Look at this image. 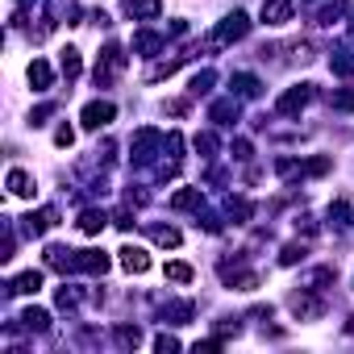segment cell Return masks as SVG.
Returning <instances> with one entry per match:
<instances>
[{"mask_svg": "<svg viewBox=\"0 0 354 354\" xmlns=\"http://www.w3.org/2000/svg\"><path fill=\"white\" fill-rule=\"evenodd\" d=\"M246 29H250V21H246V13H229L221 25H217V34L209 38V46L213 50H221V46H229V42H238V38H246Z\"/></svg>", "mask_w": 354, "mask_h": 354, "instance_id": "1", "label": "cell"}, {"mask_svg": "<svg viewBox=\"0 0 354 354\" xmlns=\"http://www.w3.org/2000/svg\"><path fill=\"white\" fill-rule=\"evenodd\" d=\"M309 100H313V88H309V84H300V88H288V92L275 100V113H283V117H296L300 109L309 105Z\"/></svg>", "mask_w": 354, "mask_h": 354, "instance_id": "2", "label": "cell"}, {"mask_svg": "<svg viewBox=\"0 0 354 354\" xmlns=\"http://www.w3.org/2000/svg\"><path fill=\"white\" fill-rule=\"evenodd\" d=\"M121 67H125V50H121L117 42L105 46V55H100V63H96V84H109Z\"/></svg>", "mask_w": 354, "mask_h": 354, "instance_id": "3", "label": "cell"}, {"mask_svg": "<svg viewBox=\"0 0 354 354\" xmlns=\"http://www.w3.org/2000/svg\"><path fill=\"white\" fill-rule=\"evenodd\" d=\"M113 117H117V105H113V100H92V105H84V125H88V129H105Z\"/></svg>", "mask_w": 354, "mask_h": 354, "instance_id": "4", "label": "cell"}, {"mask_svg": "<svg viewBox=\"0 0 354 354\" xmlns=\"http://www.w3.org/2000/svg\"><path fill=\"white\" fill-rule=\"evenodd\" d=\"M288 305H292V313H296L300 321H317V317L325 313V305H321L317 296H309V292H296V296L288 300Z\"/></svg>", "mask_w": 354, "mask_h": 354, "instance_id": "5", "label": "cell"}, {"mask_svg": "<svg viewBox=\"0 0 354 354\" xmlns=\"http://www.w3.org/2000/svg\"><path fill=\"white\" fill-rule=\"evenodd\" d=\"M75 271L105 275L109 271V255H105V250H75Z\"/></svg>", "mask_w": 354, "mask_h": 354, "instance_id": "6", "label": "cell"}, {"mask_svg": "<svg viewBox=\"0 0 354 354\" xmlns=\"http://www.w3.org/2000/svg\"><path fill=\"white\" fill-rule=\"evenodd\" d=\"M59 225V209H42V213H29L25 217V233L29 238H42L46 229H55Z\"/></svg>", "mask_w": 354, "mask_h": 354, "instance_id": "7", "label": "cell"}, {"mask_svg": "<svg viewBox=\"0 0 354 354\" xmlns=\"http://www.w3.org/2000/svg\"><path fill=\"white\" fill-rule=\"evenodd\" d=\"M121 267L134 271V275H142V271H150V255L142 246H121Z\"/></svg>", "mask_w": 354, "mask_h": 354, "instance_id": "8", "label": "cell"}, {"mask_svg": "<svg viewBox=\"0 0 354 354\" xmlns=\"http://www.w3.org/2000/svg\"><path fill=\"white\" fill-rule=\"evenodd\" d=\"M263 21H267V25L292 21V0H263Z\"/></svg>", "mask_w": 354, "mask_h": 354, "instance_id": "9", "label": "cell"}, {"mask_svg": "<svg viewBox=\"0 0 354 354\" xmlns=\"http://www.w3.org/2000/svg\"><path fill=\"white\" fill-rule=\"evenodd\" d=\"M29 84H34V92H46L50 84H55V71H50L46 59H34L29 63Z\"/></svg>", "mask_w": 354, "mask_h": 354, "instance_id": "10", "label": "cell"}, {"mask_svg": "<svg viewBox=\"0 0 354 354\" xmlns=\"http://www.w3.org/2000/svg\"><path fill=\"white\" fill-rule=\"evenodd\" d=\"M38 288H42V271H21V275L9 283V292H13V296H34Z\"/></svg>", "mask_w": 354, "mask_h": 354, "instance_id": "11", "label": "cell"}, {"mask_svg": "<svg viewBox=\"0 0 354 354\" xmlns=\"http://www.w3.org/2000/svg\"><path fill=\"white\" fill-rule=\"evenodd\" d=\"M9 192L25 200V196H34V179H29V175H25L21 167H13V171H9Z\"/></svg>", "mask_w": 354, "mask_h": 354, "instance_id": "12", "label": "cell"}, {"mask_svg": "<svg viewBox=\"0 0 354 354\" xmlns=\"http://www.w3.org/2000/svg\"><path fill=\"white\" fill-rule=\"evenodd\" d=\"M105 225H109V217L100 213V209H88V213H79V229H84L88 238H92V233H100Z\"/></svg>", "mask_w": 354, "mask_h": 354, "instance_id": "13", "label": "cell"}, {"mask_svg": "<svg viewBox=\"0 0 354 354\" xmlns=\"http://www.w3.org/2000/svg\"><path fill=\"white\" fill-rule=\"evenodd\" d=\"M21 325L46 333V329H50V313H46V309H25V313H21Z\"/></svg>", "mask_w": 354, "mask_h": 354, "instance_id": "14", "label": "cell"}, {"mask_svg": "<svg viewBox=\"0 0 354 354\" xmlns=\"http://www.w3.org/2000/svg\"><path fill=\"white\" fill-rule=\"evenodd\" d=\"M129 17H159V0H125Z\"/></svg>", "mask_w": 354, "mask_h": 354, "instance_id": "15", "label": "cell"}, {"mask_svg": "<svg viewBox=\"0 0 354 354\" xmlns=\"http://www.w3.org/2000/svg\"><path fill=\"white\" fill-rule=\"evenodd\" d=\"M209 117H213V121H221V125H225L229 117L238 121V100H233V96H229V100H217V105L209 109Z\"/></svg>", "mask_w": 354, "mask_h": 354, "instance_id": "16", "label": "cell"}, {"mask_svg": "<svg viewBox=\"0 0 354 354\" xmlns=\"http://www.w3.org/2000/svg\"><path fill=\"white\" fill-rule=\"evenodd\" d=\"M150 238H155L159 246H179V242H184L175 225H150Z\"/></svg>", "mask_w": 354, "mask_h": 354, "instance_id": "17", "label": "cell"}, {"mask_svg": "<svg viewBox=\"0 0 354 354\" xmlns=\"http://www.w3.org/2000/svg\"><path fill=\"white\" fill-rule=\"evenodd\" d=\"M329 225L333 229H346L350 225V205H346V200H333V205H329Z\"/></svg>", "mask_w": 354, "mask_h": 354, "instance_id": "18", "label": "cell"}, {"mask_svg": "<svg viewBox=\"0 0 354 354\" xmlns=\"http://www.w3.org/2000/svg\"><path fill=\"white\" fill-rule=\"evenodd\" d=\"M171 209H200V188H184V192H175Z\"/></svg>", "mask_w": 354, "mask_h": 354, "instance_id": "19", "label": "cell"}, {"mask_svg": "<svg viewBox=\"0 0 354 354\" xmlns=\"http://www.w3.org/2000/svg\"><path fill=\"white\" fill-rule=\"evenodd\" d=\"M59 67H63V75H67V79H75V75H79V67H84V63H79V50H71V46H67V50H63V59H59Z\"/></svg>", "mask_w": 354, "mask_h": 354, "instance_id": "20", "label": "cell"}, {"mask_svg": "<svg viewBox=\"0 0 354 354\" xmlns=\"http://www.w3.org/2000/svg\"><path fill=\"white\" fill-rule=\"evenodd\" d=\"M134 50H142V55H155V50H163V38H159V34H138V38H134Z\"/></svg>", "mask_w": 354, "mask_h": 354, "instance_id": "21", "label": "cell"}, {"mask_svg": "<svg viewBox=\"0 0 354 354\" xmlns=\"http://www.w3.org/2000/svg\"><path fill=\"white\" fill-rule=\"evenodd\" d=\"M138 342H142V329H138V325H121V329H117V346H121V350H134Z\"/></svg>", "mask_w": 354, "mask_h": 354, "instance_id": "22", "label": "cell"}, {"mask_svg": "<svg viewBox=\"0 0 354 354\" xmlns=\"http://www.w3.org/2000/svg\"><path fill=\"white\" fill-rule=\"evenodd\" d=\"M192 267L188 263H167V279H175V283H192Z\"/></svg>", "mask_w": 354, "mask_h": 354, "instance_id": "23", "label": "cell"}, {"mask_svg": "<svg viewBox=\"0 0 354 354\" xmlns=\"http://www.w3.org/2000/svg\"><path fill=\"white\" fill-rule=\"evenodd\" d=\"M233 88H238L242 96H259V88H263V84H259L255 75H233Z\"/></svg>", "mask_w": 354, "mask_h": 354, "instance_id": "24", "label": "cell"}, {"mask_svg": "<svg viewBox=\"0 0 354 354\" xmlns=\"http://www.w3.org/2000/svg\"><path fill=\"white\" fill-rule=\"evenodd\" d=\"M333 71L338 75H354V55H350V50H338V55H333Z\"/></svg>", "mask_w": 354, "mask_h": 354, "instance_id": "25", "label": "cell"}, {"mask_svg": "<svg viewBox=\"0 0 354 354\" xmlns=\"http://www.w3.org/2000/svg\"><path fill=\"white\" fill-rule=\"evenodd\" d=\"M342 13H346V0H333V5H325V9H321V25H333Z\"/></svg>", "mask_w": 354, "mask_h": 354, "instance_id": "26", "label": "cell"}, {"mask_svg": "<svg viewBox=\"0 0 354 354\" xmlns=\"http://www.w3.org/2000/svg\"><path fill=\"white\" fill-rule=\"evenodd\" d=\"M300 259H305V246H296V242H292V246H283V255H279V263H283V267H292V263H300Z\"/></svg>", "mask_w": 354, "mask_h": 354, "instance_id": "27", "label": "cell"}, {"mask_svg": "<svg viewBox=\"0 0 354 354\" xmlns=\"http://www.w3.org/2000/svg\"><path fill=\"white\" fill-rule=\"evenodd\" d=\"M155 350H159V354H167V350H179V338H171V333H159V338H155Z\"/></svg>", "mask_w": 354, "mask_h": 354, "instance_id": "28", "label": "cell"}, {"mask_svg": "<svg viewBox=\"0 0 354 354\" xmlns=\"http://www.w3.org/2000/svg\"><path fill=\"white\" fill-rule=\"evenodd\" d=\"M329 105H333V109H354V92H333Z\"/></svg>", "mask_w": 354, "mask_h": 354, "instance_id": "29", "label": "cell"}, {"mask_svg": "<svg viewBox=\"0 0 354 354\" xmlns=\"http://www.w3.org/2000/svg\"><path fill=\"white\" fill-rule=\"evenodd\" d=\"M196 150H205V155H213V150H217V138H213V134H196Z\"/></svg>", "mask_w": 354, "mask_h": 354, "instance_id": "30", "label": "cell"}, {"mask_svg": "<svg viewBox=\"0 0 354 354\" xmlns=\"http://www.w3.org/2000/svg\"><path fill=\"white\" fill-rule=\"evenodd\" d=\"M71 142H75V129H71V125H63V129L55 134V146H71Z\"/></svg>", "mask_w": 354, "mask_h": 354, "instance_id": "31", "label": "cell"}, {"mask_svg": "<svg viewBox=\"0 0 354 354\" xmlns=\"http://www.w3.org/2000/svg\"><path fill=\"white\" fill-rule=\"evenodd\" d=\"M350 34H354V21H350Z\"/></svg>", "mask_w": 354, "mask_h": 354, "instance_id": "32", "label": "cell"}]
</instances>
